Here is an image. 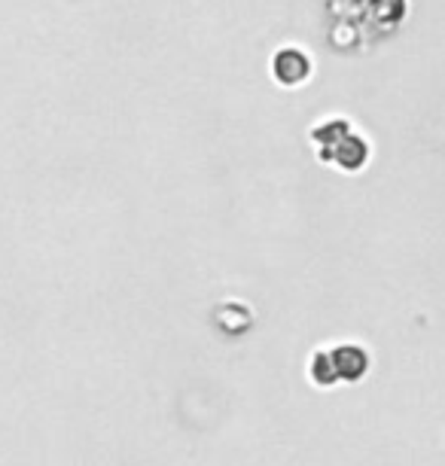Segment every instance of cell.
I'll list each match as a JSON object with an SVG mask.
<instances>
[{
    "instance_id": "cell-1",
    "label": "cell",
    "mask_w": 445,
    "mask_h": 466,
    "mask_svg": "<svg viewBox=\"0 0 445 466\" xmlns=\"http://www.w3.org/2000/svg\"><path fill=\"white\" fill-rule=\"evenodd\" d=\"M272 70H275V80L284 83V86H299L308 80L311 74V61L305 52L299 49H281L272 61Z\"/></svg>"
},
{
    "instance_id": "cell-2",
    "label": "cell",
    "mask_w": 445,
    "mask_h": 466,
    "mask_svg": "<svg viewBox=\"0 0 445 466\" xmlns=\"http://www.w3.org/2000/svg\"><path fill=\"white\" fill-rule=\"evenodd\" d=\"M366 159V144L360 137H345L342 147H339L336 153V162L342 165V168H360V162Z\"/></svg>"
}]
</instances>
